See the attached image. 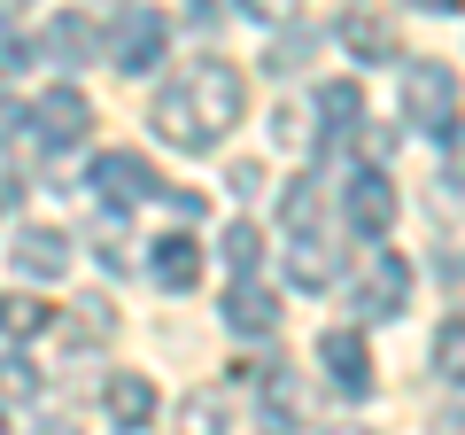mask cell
Here are the masks:
<instances>
[{"instance_id":"cell-13","label":"cell","mask_w":465,"mask_h":435,"mask_svg":"<svg viewBox=\"0 0 465 435\" xmlns=\"http://www.w3.org/2000/svg\"><path fill=\"white\" fill-rule=\"evenodd\" d=\"M101 404H109L116 428H140V420H155V381H140V373H116V381L101 389Z\"/></svg>"},{"instance_id":"cell-18","label":"cell","mask_w":465,"mask_h":435,"mask_svg":"<svg viewBox=\"0 0 465 435\" xmlns=\"http://www.w3.org/2000/svg\"><path fill=\"white\" fill-rule=\"evenodd\" d=\"M217 249H225V265L241 272V280H249L256 257H264V234H256V226H225V241H217Z\"/></svg>"},{"instance_id":"cell-11","label":"cell","mask_w":465,"mask_h":435,"mask_svg":"<svg viewBox=\"0 0 465 435\" xmlns=\"http://www.w3.org/2000/svg\"><path fill=\"white\" fill-rule=\"evenodd\" d=\"M341 39H349V55H357V63H396V55H403V39L388 32L372 8H349V16H341Z\"/></svg>"},{"instance_id":"cell-12","label":"cell","mask_w":465,"mask_h":435,"mask_svg":"<svg viewBox=\"0 0 465 435\" xmlns=\"http://www.w3.org/2000/svg\"><path fill=\"white\" fill-rule=\"evenodd\" d=\"M148 265H155V280H163L171 296H186V288L202 280V249H194L186 234H163V241L148 249Z\"/></svg>"},{"instance_id":"cell-5","label":"cell","mask_w":465,"mask_h":435,"mask_svg":"<svg viewBox=\"0 0 465 435\" xmlns=\"http://www.w3.org/2000/svg\"><path fill=\"white\" fill-rule=\"evenodd\" d=\"M403 296H411V265H403V257H372V272L357 280V296H349V319H396Z\"/></svg>"},{"instance_id":"cell-14","label":"cell","mask_w":465,"mask_h":435,"mask_svg":"<svg viewBox=\"0 0 465 435\" xmlns=\"http://www.w3.org/2000/svg\"><path fill=\"white\" fill-rule=\"evenodd\" d=\"M318 117H326L333 133L365 117V94H357V78H326V86H318Z\"/></svg>"},{"instance_id":"cell-6","label":"cell","mask_w":465,"mask_h":435,"mask_svg":"<svg viewBox=\"0 0 465 435\" xmlns=\"http://www.w3.org/2000/svg\"><path fill=\"white\" fill-rule=\"evenodd\" d=\"M85 187H94L101 202H116V210H124V202H140V195H163V187H155V171L140 164V156H94V171H85Z\"/></svg>"},{"instance_id":"cell-21","label":"cell","mask_w":465,"mask_h":435,"mask_svg":"<svg viewBox=\"0 0 465 435\" xmlns=\"http://www.w3.org/2000/svg\"><path fill=\"white\" fill-rule=\"evenodd\" d=\"M32 389H39L32 358H0V397H32Z\"/></svg>"},{"instance_id":"cell-25","label":"cell","mask_w":465,"mask_h":435,"mask_svg":"<svg viewBox=\"0 0 465 435\" xmlns=\"http://www.w3.org/2000/svg\"><path fill=\"white\" fill-rule=\"evenodd\" d=\"M403 8H434V16H450V8H465V0H403Z\"/></svg>"},{"instance_id":"cell-27","label":"cell","mask_w":465,"mask_h":435,"mask_svg":"<svg viewBox=\"0 0 465 435\" xmlns=\"http://www.w3.org/2000/svg\"><path fill=\"white\" fill-rule=\"evenodd\" d=\"M0 435H8V420H0Z\"/></svg>"},{"instance_id":"cell-16","label":"cell","mask_w":465,"mask_h":435,"mask_svg":"<svg viewBox=\"0 0 465 435\" xmlns=\"http://www.w3.org/2000/svg\"><path fill=\"white\" fill-rule=\"evenodd\" d=\"M264 412H256V420H264V435H295V420H302V404H295V389H287V373H264Z\"/></svg>"},{"instance_id":"cell-15","label":"cell","mask_w":465,"mask_h":435,"mask_svg":"<svg viewBox=\"0 0 465 435\" xmlns=\"http://www.w3.org/2000/svg\"><path fill=\"white\" fill-rule=\"evenodd\" d=\"M39 47H47L54 63H78V55H94V24H85V16H54Z\"/></svg>"},{"instance_id":"cell-2","label":"cell","mask_w":465,"mask_h":435,"mask_svg":"<svg viewBox=\"0 0 465 435\" xmlns=\"http://www.w3.org/2000/svg\"><path fill=\"white\" fill-rule=\"evenodd\" d=\"M403 125L411 133H458V70H442V63L403 70Z\"/></svg>"},{"instance_id":"cell-22","label":"cell","mask_w":465,"mask_h":435,"mask_svg":"<svg viewBox=\"0 0 465 435\" xmlns=\"http://www.w3.org/2000/svg\"><path fill=\"white\" fill-rule=\"evenodd\" d=\"M16 133H32V109H24V101H8V94H0V140H16Z\"/></svg>"},{"instance_id":"cell-19","label":"cell","mask_w":465,"mask_h":435,"mask_svg":"<svg viewBox=\"0 0 465 435\" xmlns=\"http://www.w3.org/2000/svg\"><path fill=\"white\" fill-rule=\"evenodd\" d=\"M225 428V404L202 389V397H186V412H179V435H217Z\"/></svg>"},{"instance_id":"cell-7","label":"cell","mask_w":465,"mask_h":435,"mask_svg":"<svg viewBox=\"0 0 465 435\" xmlns=\"http://www.w3.org/2000/svg\"><path fill=\"white\" fill-rule=\"evenodd\" d=\"M163 63V16L155 8H124L116 16V70H155Z\"/></svg>"},{"instance_id":"cell-1","label":"cell","mask_w":465,"mask_h":435,"mask_svg":"<svg viewBox=\"0 0 465 435\" xmlns=\"http://www.w3.org/2000/svg\"><path fill=\"white\" fill-rule=\"evenodd\" d=\"M241 70L232 63H194L179 70V78L155 94V133L171 140V148H210L217 133H225L232 117H241Z\"/></svg>"},{"instance_id":"cell-17","label":"cell","mask_w":465,"mask_h":435,"mask_svg":"<svg viewBox=\"0 0 465 435\" xmlns=\"http://www.w3.org/2000/svg\"><path fill=\"white\" fill-rule=\"evenodd\" d=\"M434 366H442V381L465 389V311L442 319V335H434Z\"/></svg>"},{"instance_id":"cell-26","label":"cell","mask_w":465,"mask_h":435,"mask_svg":"<svg viewBox=\"0 0 465 435\" xmlns=\"http://www.w3.org/2000/svg\"><path fill=\"white\" fill-rule=\"evenodd\" d=\"M333 435H372V428H333Z\"/></svg>"},{"instance_id":"cell-24","label":"cell","mask_w":465,"mask_h":435,"mask_svg":"<svg viewBox=\"0 0 465 435\" xmlns=\"http://www.w3.org/2000/svg\"><path fill=\"white\" fill-rule=\"evenodd\" d=\"M24 63H32V47H24L16 32H0V78H8V70H24Z\"/></svg>"},{"instance_id":"cell-4","label":"cell","mask_w":465,"mask_h":435,"mask_svg":"<svg viewBox=\"0 0 465 435\" xmlns=\"http://www.w3.org/2000/svg\"><path fill=\"white\" fill-rule=\"evenodd\" d=\"M341 218H349L365 241H381L388 226H396V187H388V171H372V164L357 171V179L341 187Z\"/></svg>"},{"instance_id":"cell-8","label":"cell","mask_w":465,"mask_h":435,"mask_svg":"<svg viewBox=\"0 0 465 435\" xmlns=\"http://www.w3.org/2000/svg\"><path fill=\"white\" fill-rule=\"evenodd\" d=\"M318 358H326V373H333L341 397H372V350H365V335H341V327H333V335L318 342Z\"/></svg>"},{"instance_id":"cell-9","label":"cell","mask_w":465,"mask_h":435,"mask_svg":"<svg viewBox=\"0 0 465 435\" xmlns=\"http://www.w3.org/2000/svg\"><path fill=\"white\" fill-rule=\"evenodd\" d=\"M63 265H70V241L54 226H24L16 234V272L24 280H63Z\"/></svg>"},{"instance_id":"cell-20","label":"cell","mask_w":465,"mask_h":435,"mask_svg":"<svg viewBox=\"0 0 465 435\" xmlns=\"http://www.w3.org/2000/svg\"><path fill=\"white\" fill-rule=\"evenodd\" d=\"M47 303H0V327H16V335H39V327H47Z\"/></svg>"},{"instance_id":"cell-23","label":"cell","mask_w":465,"mask_h":435,"mask_svg":"<svg viewBox=\"0 0 465 435\" xmlns=\"http://www.w3.org/2000/svg\"><path fill=\"white\" fill-rule=\"evenodd\" d=\"M241 8H249V16H264V24H287L302 0H241Z\"/></svg>"},{"instance_id":"cell-3","label":"cell","mask_w":465,"mask_h":435,"mask_svg":"<svg viewBox=\"0 0 465 435\" xmlns=\"http://www.w3.org/2000/svg\"><path fill=\"white\" fill-rule=\"evenodd\" d=\"M32 133L47 140V148H78V140L94 133V101H85L78 86H54V94L32 101Z\"/></svg>"},{"instance_id":"cell-10","label":"cell","mask_w":465,"mask_h":435,"mask_svg":"<svg viewBox=\"0 0 465 435\" xmlns=\"http://www.w3.org/2000/svg\"><path fill=\"white\" fill-rule=\"evenodd\" d=\"M225 327H232V335H272V327H280V296L256 288V280H241L225 296Z\"/></svg>"}]
</instances>
